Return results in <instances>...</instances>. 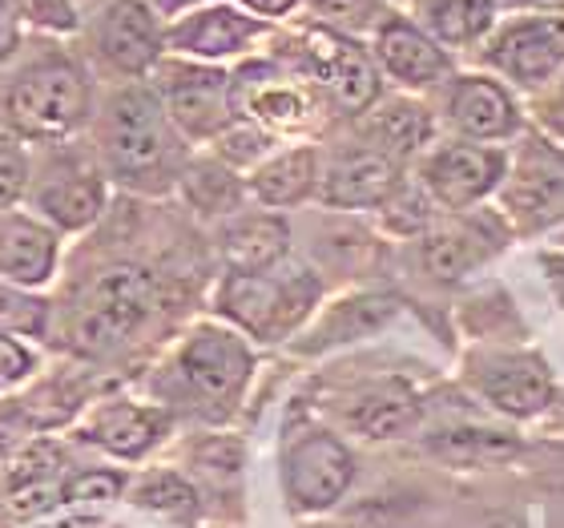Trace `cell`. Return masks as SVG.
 Returning <instances> with one entry per match:
<instances>
[{
  "label": "cell",
  "mask_w": 564,
  "mask_h": 528,
  "mask_svg": "<svg viewBox=\"0 0 564 528\" xmlns=\"http://www.w3.org/2000/svg\"><path fill=\"white\" fill-rule=\"evenodd\" d=\"M355 460L343 440L327 432H306L303 440H294L282 460V481H286V496L294 508L303 513H323L351 488Z\"/></svg>",
  "instance_id": "16"
},
{
  "label": "cell",
  "mask_w": 564,
  "mask_h": 528,
  "mask_svg": "<svg viewBox=\"0 0 564 528\" xmlns=\"http://www.w3.org/2000/svg\"><path fill=\"white\" fill-rule=\"evenodd\" d=\"M82 53L89 69L101 77L126 82H150L153 69L165 61V21L145 0H106L101 9L85 17Z\"/></svg>",
  "instance_id": "6"
},
{
  "label": "cell",
  "mask_w": 564,
  "mask_h": 528,
  "mask_svg": "<svg viewBox=\"0 0 564 528\" xmlns=\"http://www.w3.org/2000/svg\"><path fill=\"white\" fill-rule=\"evenodd\" d=\"M271 146H274L271 130L254 126L250 118H238L230 130L214 138V158L226 162L230 170H254L259 162L271 158Z\"/></svg>",
  "instance_id": "33"
},
{
  "label": "cell",
  "mask_w": 564,
  "mask_h": 528,
  "mask_svg": "<svg viewBox=\"0 0 564 528\" xmlns=\"http://www.w3.org/2000/svg\"><path fill=\"white\" fill-rule=\"evenodd\" d=\"M508 177V158L496 146H471V141H447L432 150L420 165L423 194L440 202L444 211H471Z\"/></svg>",
  "instance_id": "13"
},
{
  "label": "cell",
  "mask_w": 564,
  "mask_h": 528,
  "mask_svg": "<svg viewBox=\"0 0 564 528\" xmlns=\"http://www.w3.org/2000/svg\"><path fill=\"white\" fill-rule=\"evenodd\" d=\"M359 130H364V146L388 153L395 162H408L423 146H432L435 118L432 109L412 101V97H388V101L379 97L376 106L364 114Z\"/></svg>",
  "instance_id": "21"
},
{
  "label": "cell",
  "mask_w": 564,
  "mask_h": 528,
  "mask_svg": "<svg viewBox=\"0 0 564 528\" xmlns=\"http://www.w3.org/2000/svg\"><path fill=\"white\" fill-rule=\"evenodd\" d=\"M318 177H323V153L315 146H291L250 170L247 194L267 211H291L306 198H318Z\"/></svg>",
  "instance_id": "19"
},
{
  "label": "cell",
  "mask_w": 564,
  "mask_h": 528,
  "mask_svg": "<svg viewBox=\"0 0 564 528\" xmlns=\"http://www.w3.org/2000/svg\"><path fill=\"white\" fill-rule=\"evenodd\" d=\"M235 4L238 9H247L250 17L267 21V24L291 21V17H299V12L306 9V0H235Z\"/></svg>",
  "instance_id": "40"
},
{
  "label": "cell",
  "mask_w": 564,
  "mask_h": 528,
  "mask_svg": "<svg viewBox=\"0 0 564 528\" xmlns=\"http://www.w3.org/2000/svg\"><path fill=\"white\" fill-rule=\"evenodd\" d=\"M65 146H48V158L33 165V186H29V211L45 218L57 235H85L97 226L109 211V182L97 158L69 150Z\"/></svg>",
  "instance_id": "7"
},
{
  "label": "cell",
  "mask_w": 564,
  "mask_h": 528,
  "mask_svg": "<svg viewBox=\"0 0 564 528\" xmlns=\"http://www.w3.org/2000/svg\"><path fill=\"white\" fill-rule=\"evenodd\" d=\"M274 36V24L250 17L235 0H214L206 9L165 24V49L170 57L202 61V65H230V61L259 57V49Z\"/></svg>",
  "instance_id": "10"
},
{
  "label": "cell",
  "mask_w": 564,
  "mask_h": 528,
  "mask_svg": "<svg viewBox=\"0 0 564 528\" xmlns=\"http://www.w3.org/2000/svg\"><path fill=\"white\" fill-rule=\"evenodd\" d=\"M138 500L153 513H165V517H189L194 508H198V496L189 488L182 476L174 472H162V476H153L138 488Z\"/></svg>",
  "instance_id": "36"
},
{
  "label": "cell",
  "mask_w": 564,
  "mask_h": 528,
  "mask_svg": "<svg viewBox=\"0 0 564 528\" xmlns=\"http://www.w3.org/2000/svg\"><path fill=\"white\" fill-rule=\"evenodd\" d=\"M238 114L271 133H299L323 114V94L279 57H250L235 69Z\"/></svg>",
  "instance_id": "9"
},
{
  "label": "cell",
  "mask_w": 564,
  "mask_h": 528,
  "mask_svg": "<svg viewBox=\"0 0 564 528\" xmlns=\"http://www.w3.org/2000/svg\"><path fill=\"white\" fill-rule=\"evenodd\" d=\"M323 299V282L311 267H271V270H230L218 287V311L235 331H247L250 340L274 343L286 340Z\"/></svg>",
  "instance_id": "5"
},
{
  "label": "cell",
  "mask_w": 564,
  "mask_h": 528,
  "mask_svg": "<svg viewBox=\"0 0 564 528\" xmlns=\"http://www.w3.org/2000/svg\"><path fill=\"white\" fill-rule=\"evenodd\" d=\"M500 17H520V12H564V0H496Z\"/></svg>",
  "instance_id": "42"
},
{
  "label": "cell",
  "mask_w": 564,
  "mask_h": 528,
  "mask_svg": "<svg viewBox=\"0 0 564 528\" xmlns=\"http://www.w3.org/2000/svg\"><path fill=\"white\" fill-rule=\"evenodd\" d=\"M24 41H29V29L21 24V17H17V9H12V0H0V77L21 61Z\"/></svg>",
  "instance_id": "38"
},
{
  "label": "cell",
  "mask_w": 564,
  "mask_h": 528,
  "mask_svg": "<svg viewBox=\"0 0 564 528\" xmlns=\"http://www.w3.org/2000/svg\"><path fill=\"white\" fill-rule=\"evenodd\" d=\"M121 493V481L109 476V472H85L73 484H65V496L69 500H113Z\"/></svg>",
  "instance_id": "39"
},
{
  "label": "cell",
  "mask_w": 564,
  "mask_h": 528,
  "mask_svg": "<svg viewBox=\"0 0 564 528\" xmlns=\"http://www.w3.org/2000/svg\"><path fill=\"white\" fill-rule=\"evenodd\" d=\"M12 9L41 41H77L85 29V9L77 0H12Z\"/></svg>",
  "instance_id": "32"
},
{
  "label": "cell",
  "mask_w": 564,
  "mask_h": 528,
  "mask_svg": "<svg viewBox=\"0 0 564 528\" xmlns=\"http://www.w3.org/2000/svg\"><path fill=\"white\" fill-rule=\"evenodd\" d=\"M395 315V299L388 294H359V299H347V303L330 306L327 315L318 319L315 343H306L311 352L318 347H330V343H351L367 331H376L379 323H388Z\"/></svg>",
  "instance_id": "28"
},
{
  "label": "cell",
  "mask_w": 564,
  "mask_h": 528,
  "mask_svg": "<svg viewBox=\"0 0 564 528\" xmlns=\"http://www.w3.org/2000/svg\"><path fill=\"white\" fill-rule=\"evenodd\" d=\"M484 61L508 82L541 89L564 69V12H520L500 21L484 41Z\"/></svg>",
  "instance_id": "12"
},
{
  "label": "cell",
  "mask_w": 564,
  "mask_h": 528,
  "mask_svg": "<svg viewBox=\"0 0 564 528\" xmlns=\"http://www.w3.org/2000/svg\"><path fill=\"white\" fill-rule=\"evenodd\" d=\"M391 9V0H306V12L327 29L339 33H371L376 21Z\"/></svg>",
  "instance_id": "34"
},
{
  "label": "cell",
  "mask_w": 564,
  "mask_h": 528,
  "mask_svg": "<svg viewBox=\"0 0 564 528\" xmlns=\"http://www.w3.org/2000/svg\"><path fill=\"white\" fill-rule=\"evenodd\" d=\"M53 303L41 291H24L0 279V331L17 340H48Z\"/></svg>",
  "instance_id": "31"
},
{
  "label": "cell",
  "mask_w": 564,
  "mask_h": 528,
  "mask_svg": "<svg viewBox=\"0 0 564 528\" xmlns=\"http://www.w3.org/2000/svg\"><path fill=\"white\" fill-rule=\"evenodd\" d=\"M145 4H150V9L170 24V21H177V17L194 12V9H206V4H214V0H145Z\"/></svg>",
  "instance_id": "43"
},
{
  "label": "cell",
  "mask_w": 564,
  "mask_h": 528,
  "mask_svg": "<svg viewBox=\"0 0 564 528\" xmlns=\"http://www.w3.org/2000/svg\"><path fill=\"white\" fill-rule=\"evenodd\" d=\"M45 218L33 211H0V279L24 291H45L61 274V243Z\"/></svg>",
  "instance_id": "17"
},
{
  "label": "cell",
  "mask_w": 564,
  "mask_h": 528,
  "mask_svg": "<svg viewBox=\"0 0 564 528\" xmlns=\"http://www.w3.org/2000/svg\"><path fill=\"white\" fill-rule=\"evenodd\" d=\"M505 206L520 230H541L564 218V170L549 158L524 162L517 174H508Z\"/></svg>",
  "instance_id": "25"
},
{
  "label": "cell",
  "mask_w": 564,
  "mask_h": 528,
  "mask_svg": "<svg viewBox=\"0 0 564 528\" xmlns=\"http://www.w3.org/2000/svg\"><path fill=\"white\" fill-rule=\"evenodd\" d=\"M33 186V153L17 133L0 130V211H17Z\"/></svg>",
  "instance_id": "35"
},
{
  "label": "cell",
  "mask_w": 564,
  "mask_h": 528,
  "mask_svg": "<svg viewBox=\"0 0 564 528\" xmlns=\"http://www.w3.org/2000/svg\"><path fill=\"white\" fill-rule=\"evenodd\" d=\"M291 49H279L274 57L303 73L315 85L323 101L335 106L347 118H364L367 109L383 97V73H379L371 49L351 33L327 29V24H303V33L286 41Z\"/></svg>",
  "instance_id": "3"
},
{
  "label": "cell",
  "mask_w": 564,
  "mask_h": 528,
  "mask_svg": "<svg viewBox=\"0 0 564 528\" xmlns=\"http://www.w3.org/2000/svg\"><path fill=\"white\" fill-rule=\"evenodd\" d=\"M500 250V238L488 230L484 223H459V226H444L435 235L423 238L420 247V262L423 270L440 282H456L464 274L488 262Z\"/></svg>",
  "instance_id": "26"
},
{
  "label": "cell",
  "mask_w": 564,
  "mask_h": 528,
  "mask_svg": "<svg viewBox=\"0 0 564 528\" xmlns=\"http://www.w3.org/2000/svg\"><path fill=\"white\" fill-rule=\"evenodd\" d=\"M444 114L452 130L471 141H500L520 130V109L505 85L484 73H464L447 85Z\"/></svg>",
  "instance_id": "18"
},
{
  "label": "cell",
  "mask_w": 564,
  "mask_h": 528,
  "mask_svg": "<svg viewBox=\"0 0 564 528\" xmlns=\"http://www.w3.org/2000/svg\"><path fill=\"white\" fill-rule=\"evenodd\" d=\"M162 306V282L138 262L106 267L85 287L73 315V347L89 359L121 352Z\"/></svg>",
  "instance_id": "4"
},
{
  "label": "cell",
  "mask_w": 564,
  "mask_h": 528,
  "mask_svg": "<svg viewBox=\"0 0 564 528\" xmlns=\"http://www.w3.org/2000/svg\"><path fill=\"white\" fill-rule=\"evenodd\" d=\"M367 36H371L367 49H371L379 73L403 89H435L452 77V53L423 33L412 21V12L388 9Z\"/></svg>",
  "instance_id": "14"
},
{
  "label": "cell",
  "mask_w": 564,
  "mask_h": 528,
  "mask_svg": "<svg viewBox=\"0 0 564 528\" xmlns=\"http://www.w3.org/2000/svg\"><path fill=\"white\" fill-rule=\"evenodd\" d=\"M435 456L447 464H468V468H488V464H508L520 456V444L505 432H484V428H447L427 440Z\"/></svg>",
  "instance_id": "29"
},
{
  "label": "cell",
  "mask_w": 564,
  "mask_h": 528,
  "mask_svg": "<svg viewBox=\"0 0 564 528\" xmlns=\"http://www.w3.org/2000/svg\"><path fill=\"white\" fill-rule=\"evenodd\" d=\"M254 371V355L242 331L198 323L174 355V376L206 403H235Z\"/></svg>",
  "instance_id": "11"
},
{
  "label": "cell",
  "mask_w": 564,
  "mask_h": 528,
  "mask_svg": "<svg viewBox=\"0 0 564 528\" xmlns=\"http://www.w3.org/2000/svg\"><path fill=\"white\" fill-rule=\"evenodd\" d=\"M150 85L158 89L165 114L186 141H214L242 118L235 94V69H226V65H202V61L165 53V61L153 69Z\"/></svg>",
  "instance_id": "8"
},
{
  "label": "cell",
  "mask_w": 564,
  "mask_h": 528,
  "mask_svg": "<svg viewBox=\"0 0 564 528\" xmlns=\"http://www.w3.org/2000/svg\"><path fill=\"white\" fill-rule=\"evenodd\" d=\"M403 190V162L371 146L339 150L323 162L318 177V202L330 211H383Z\"/></svg>",
  "instance_id": "15"
},
{
  "label": "cell",
  "mask_w": 564,
  "mask_h": 528,
  "mask_svg": "<svg viewBox=\"0 0 564 528\" xmlns=\"http://www.w3.org/2000/svg\"><path fill=\"white\" fill-rule=\"evenodd\" d=\"M162 432H165L162 411L141 408V403H130V399L101 403V408L89 416V423H85V435L121 460L145 456V452L162 440Z\"/></svg>",
  "instance_id": "24"
},
{
  "label": "cell",
  "mask_w": 564,
  "mask_h": 528,
  "mask_svg": "<svg viewBox=\"0 0 564 528\" xmlns=\"http://www.w3.org/2000/svg\"><path fill=\"white\" fill-rule=\"evenodd\" d=\"M412 4V21L423 33L452 49H476L496 33L500 9L496 0H408Z\"/></svg>",
  "instance_id": "23"
},
{
  "label": "cell",
  "mask_w": 564,
  "mask_h": 528,
  "mask_svg": "<svg viewBox=\"0 0 564 528\" xmlns=\"http://www.w3.org/2000/svg\"><path fill=\"white\" fill-rule=\"evenodd\" d=\"M553 89L541 97V106H536V114H541V121L549 126V133H556V138H564V77H553Z\"/></svg>",
  "instance_id": "41"
},
{
  "label": "cell",
  "mask_w": 564,
  "mask_h": 528,
  "mask_svg": "<svg viewBox=\"0 0 564 528\" xmlns=\"http://www.w3.org/2000/svg\"><path fill=\"white\" fill-rule=\"evenodd\" d=\"M218 247H223V259L230 270H242V274L271 270L291 250V226L282 223L274 211L230 214L223 235H218Z\"/></svg>",
  "instance_id": "22"
},
{
  "label": "cell",
  "mask_w": 564,
  "mask_h": 528,
  "mask_svg": "<svg viewBox=\"0 0 564 528\" xmlns=\"http://www.w3.org/2000/svg\"><path fill=\"white\" fill-rule=\"evenodd\" d=\"M476 384L508 416H536L553 399L544 367L529 355H488L476 364Z\"/></svg>",
  "instance_id": "20"
},
{
  "label": "cell",
  "mask_w": 564,
  "mask_h": 528,
  "mask_svg": "<svg viewBox=\"0 0 564 528\" xmlns=\"http://www.w3.org/2000/svg\"><path fill=\"white\" fill-rule=\"evenodd\" d=\"M177 186H182V194H186V202L194 211L218 214V218L238 214V206L247 198V182L238 177V170H230V165L218 162V158L189 162Z\"/></svg>",
  "instance_id": "27"
},
{
  "label": "cell",
  "mask_w": 564,
  "mask_h": 528,
  "mask_svg": "<svg viewBox=\"0 0 564 528\" xmlns=\"http://www.w3.org/2000/svg\"><path fill=\"white\" fill-rule=\"evenodd\" d=\"M97 162L113 186L133 194H170L189 165L177 126L150 82L113 85L97 101Z\"/></svg>",
  "instance_id": "2"
},
{
  "label": "cell",
  "mask_w": 564,
  "mask_h": 528,
  "mask_svg": "<svg viewBox=\"0 0 564 528\" xmlns=\"http://www.w3.org/2000/svg\"><path fill=\"white\" fill-rule=\"evenodd\" d=\"M77 4H82V9H85V17H89V12H94V9H101V4H106V0H77Z\"/></svg>",
  "instance_id": "44"
},
{
  "label": "cell",
  "mask_w": 564,
  "mask_h": 528,
  "mask_svg": "<svg viewBox=\"0 0 564 528\" xmlns=\"http://www.w3.org/2000/svg\"><path fill=\"white\" fill-rule=\"evenodd\" d=\"M36 371V352L17 335H4L0 331V396L12 388H21L24 379Z\"/></svg>",
  "instance_id": "37"
},
{
  "label": "cell",
  "mask_w": 564,
  "mask_h": 528,
  "mask_svg": "<svg viewBox=\"0 0 564 528\" xmlns=\"http://www.w3.org/2000/svg\"><path fill=\"white\" fill-rule=\"evenodd\" d=\"M420 420V403H415L408 391H371L347 411V423L355 432L371 435V440H391V435H403L412 423Z\"/></svg>",
  "instance_id": "30"
},
{
  "label": "cell",
  "mask_w": 564,
  "mask_h": 528,
  "mask_svg": "<svg viewBox=\"0 0 564 528\" xmlns=\"http://www.w3.org/2000/svg\"><path fill=\"white\" fill-rule=\"evenodd\" d=\"M4 130L29 146H65L97 118V82L82 49L69 41H36L4 73Z\"/></svg>",
  "instance_id": "1"
}]
</instances>
